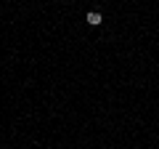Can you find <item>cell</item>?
Masks as SVG:
<instances>
[{
    "instance_id": "obj_1",
    "label": "cell",
    "mask_w": 159,
    "mask_h": 149,
    "mask_svg": "<svg viewBox=\"0 0 159 149\" xmlns=\"http://www.w3.org/2000/svg\"><path fill=\"white\" fill-rule=\"evenodd\" d=\"M88 24H90V27H98V24H101L103 22V19H101V13H98V11H90V13H88Z\"/></svg>"
}]
</instances>
